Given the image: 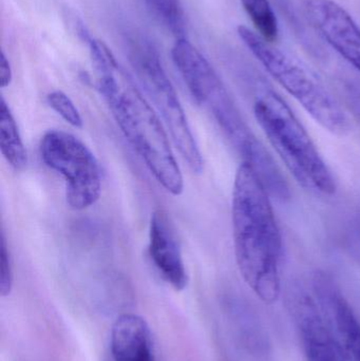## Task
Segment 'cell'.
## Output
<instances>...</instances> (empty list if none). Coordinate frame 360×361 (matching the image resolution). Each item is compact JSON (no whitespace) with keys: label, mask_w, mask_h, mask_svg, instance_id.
Returning <instances> with one entry per match:
<instances>
[{"label":"cell","mask_w":360,"mask_h":361,"mask_svg":"<svg viewBox=\"0 0 360 361\" xmlns=\"http://www.w3.org/2000/svg\"><path fill=\"white\" fill-rule=\"evenodd\" d=\"M97 71V89L118 128L156 182L170 195L184 191L181 169L161 118L105 42L85 38Z\"/></svg>","instance_id":"cell-1"},{"label":"cell","mask_w":360,"mask_h":361,"mask_svg":"<svg viewBox=\"0 0 360 361\" xmlns=\"http://www.w3.org/2000/svg\"><path fill=\"white\" fill-rule=\"evenodd\" d=\"M270 193L242 163L232 189V223L237 267L256 296L274 305L281 294L283 243Z\"/></svg>","instance_id":"cell-2"},{"label":"cell","mask_w":360,"mask_h":361,"mask_svg":"<svg viewBox=\"0 0 360 361\" xmlns=\"http://www.w3.org/2000/svg\"><path fill=\"white\" fill-rule=\"evenodd\" d=\"M150 14L173 35L184 38L185 17L181 0H142Z\"/></svg>","instance_id":"cell-15"},{"label":"cell","mask_w":360,"mask_h":361,"mask_svg":"<svg viewBox=\"0 0 360 361\" xmlns=\"http://www.w3.org/2000/svg\"><path fill=\"white\" fill-rule=\"evenodd\" d=\"M241 4L253 23L256 33L274 44L279 38V25L271 0H241Z\"/></svg>","instance_id":"cell-14"},{"label":"cell","mask_w":360,"mask_h":361,"mask_svg":"<svg viewBox=\"0 0 360 361\" xmlns=\"http://www.w3.org/2000/svg\"><path fill=\"white\" fill-rule=\"evenodd\" d=\"M129 61L170 135L173 145L194 173H202L204 161L192 135L177 91L169 80L154 44L145 36L127 39Z\"/></svg>","instance_id":"cell-5"},{"label":"cell","mask_w":360,"mask_h":361,"mask_svg":"<svg viewBox=\"0 0 360 361\" xmlns=\"http://www.w3.org/2000/svg\"><path fill=\"white\" fill-rule=\"evenodd\" d=\"M254 114L260 128L298 184L325 195H335L337 183L304 125L285 99L262 85Z\"/></svg>","instance_id":"cell-3"},{"label":"cell","mask_w":360,"mask_h":361,"mask_svg":"<svg viewBox=\"0 0 360 361\" xmlns=\"http://www.w3.org/2000/svg\"><path fill=\"white\" fill-rule=\"evenodd\" d=\"M44 164L61 176L66 183V199L74 210H84L101 197V175L94 154L71 133L48 131L40 143Z\"/></svg>","instance_id":"cell-7"},{"label":"cell","mask_w":360,"mask_h":361,"mask_svg":"<svg viewBox=\"0 0 360 361\" xmlns=\"http://www.w3.org/2000/svg\"><path fill=\"white\" fill-rule=\"evenodd\" d=\"M49 107L74 128H82V116L72 99L63 91H52L46 95Z\"/></svg>","instance_id":"cell-17"},{"label":"cell","mask_w":360,"mask_h":361,"mask_svg":"<svg viewBox=\"0 0 360 361\" xmlns=\"http://www.w3.org/2000/svg\"><path fill=\"white\" fill-rule=\"evenodd\" d=\"M311 27L360 72V27L334 0H300Z\"/></svg>","instance_id":"cell-8"},{"label":"cell","mask_w":360,"mask_h":361,"mask_svg":"<svg viewBox=\"0 0 360 361\" xmlns=\"http://www.w3.org/2000/svg\"><path fill=\"white\" fill-rule=\"evenodd\" d=\"M0 149L14 171H21L25 169L27 164V150L16 121L4 97H1L0 104Z\"/></svg>","instance_id":"cell-13"},{"label":"cell","mask_w":360,"mask_h":361,"mask_svg":"<svg viewBox=\"0 0 360 361\" xmlns=\"http://www.w3.org/2000/svg\"><path fill=\"white\" fill-rule=\"evenodd\" d=\"M148 250L163 279L175 290H183L188 284L187 271L173 223L164 210L152 214Z\"/></svg>","instance_id":"cell-10"},{"label":"cell","mask_w":360,"mask_h":361,"mask_svg":"<svg viewBox=\"0 0 360 361\" xmlns=\"http://www.w3.org/2000/svg\"><path fill=\"white\" fill-rule=\"evenodd\" d=\"M12 80L13 71L10 61L4 52H1V59H0V85H1V88L10 86Z\"/></svg>","instance_id":"cell-20"},{"label":"cell","mask_w":360,"mask_h":361,"mask_svg":"<svg viewBox=\"0 0 360 361\" xmlns=\"http://www.w3.org/2000/svg\"><path fill=\"white\" fill-rule=\"evenodd\" d=\"M171 56L196 103L213 114L237 152L247 147L256 135L243 120L228 89L204 55L185 38H180L173 44Z\"/></svg>","instance_id":"cell-6"},{"label":"cell","mask_w":360,"mask_h":361,"mask_svg":"<svg viewBox=\"0 0 360 361\" xmlns=\"http://www.w3.org/2000/svg\"><path fill=\"white\" fill-rule=\"evenodd\" d=\"M294 301L306 361H348L316 302L304 293Z\"/></svg>","instance_id":"cell-11"},{"label":"cell","mask_w":360,"mask_h":361,"mask_svg":"<svg viewBox=\"0 0 360 361\" xmlns=\"http://www.w3.org/2000/svg\"><path fill=\"white\" fill-rule=\"evenodd\" d=\"M0 247H1L0 248V294L2 297H6L12 292L14 275H13L10 250H8L4 231L1 233V245H0Z\"/></svg>","instance_id":"cell-18"},{"label":"cell","mask_w":360,"mask_h":361,"mask_svg":"<svg viewBox=\"0 0 360 361\" xmlns=\"http://www.w3.org/2000/svg\"><path fill=\"white\" fill-rule=\"evenodd\" d=\"M317 305L348 361H360V322L340 286L325 271L313 277Z\"/></svg>","instance_id":"cell-9"},{"label":"cell","mask_w":360,"mask_h":361,"mask_svg":"<svg viewBox=\"0 0 360 361\" xmlns=\"http://www.w3.org/2000/svg\"><path fill=\"white\" fill-rule=\"evenodd\" d=\"M345 94L353 116L360 123V82L356 80L346 82Z\"/></svg>","instance_id":"cell-19"},{"label":"cell","mask_w":360,"mask_h":361,"mask_svg":"<svg viewBox=\"0 0 360 361\" xmlns=\"http://www.w3.org/2000/svg\"><path fill=\"white\" fill-rule=\"evenodd\" d=\"M273 4L277 6L281 14L285 15V20L289 23L290 27L294 31L302 46L306 51L315 56H323L321 46L315 42L314 37L310 34L304 19L300 17L295 4L292 0H271Z\"/></svg>","instance_id":"cell-16"},{"label":"cell","mask_w":360,"mask_h":361,"mask_svg":"<svg viewBox=\"0 0 360 361\" xmlns=\"http://www.w3.org/2000/svg\"><path fill=\"white\" fill-rule=\"evenodd\" d=\"M112 361H156L149 326L144 318L124 314L111 329Z\"/></svg>","instance_id":"cell-12"},{"label":"cell","mask_w":360,"mask_h":361,"mask_svg":"<svg viewBox=\"0 0 360 361\" xmlns=\"http://www.w3.org/2000/svg\"><path fill=\"white\" fill-rule=\"evenodd\" d=\"M238 35L266 72L315 122L337 137H346L351 133L352 126L346 112L321 78L304 61L262 39L245 25L238 27Z\"/></svg>","instance_id":"cell-4"}]
</instances>
